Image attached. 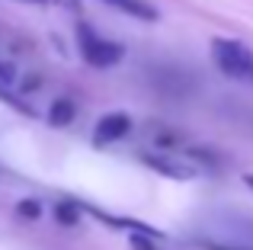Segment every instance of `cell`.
I'll return each mask as SVG.
<instances>
[{
    "instance_id": "7a4b0ae2",
    "label": "cell",
    "mask_w": 253,
    "mask_h": 250,
    "mask_svg": "<svg viewBox=\"0 0 253 250\" xmlns=\"http://www.w3.org/2000/svg\"><path fill=\"white\" fill-rule=\"evenodd\" d=\"M77 45H81L84 58L93 64V68H109V64H116L119 58L125 55V51H122V45L99 39L96 32L90 29V26H81V29H77Z\"/></svg>"
},
{
    "instance_id": "4fadbf2b",
    "label": "cell",
    "mask_w": 253,
    "mask_h": 250,
    "mask_svg": "<svg viewBox=\"0 0 253 250\" xmlns=\"http://www.w3.org/2000/svg\"><path fill=\"white\" fill-rule=\"evenodd\" d=\"M211 250H234V247H211Z\"/></svg>"
},
{
    "instance_id": "7c38bea8",
    "label": "cell",
    "mask_w": 253,
    "mask_h": 250,
    "mask_svg": "<svg viewBox=\"0 0 253 250\" xmlns=\"http://www.w3.org/2000/svg\"><path fill=\"white\" fill-rule=\"evenodd\" d=\"M26 3H48V0H26Z\"/></svg>"
},
{
    "instance_id": "8fae6325",
    "label": "cell",
    "mask_w": 253,
    "mask_h": 250,
    "mask_svg": "<svg viewBox=\"0 0 253 250\" xmlns=\"http://www.w3.org/2000/svg\"><path fill=\"white\" fill-rule=\"evenodd\" d=\"M244 183H247V186L253 189V173H247V176H244Z\"/></svg>"
},
{
    "instance_id": "5b68a950",
    "label": "cell",
    "mask_w": 253,
    "mask_h": 250,
    "mask_svg": "<svg viewBox=\"0 0 253 250\" xmlns=\"http://www.w3.org/2000/svg\"><path fill=\"white\" fill-rule=\"evenodd\" d=\"M144 164L161 170V173H167V176H173V180H189V176L196 173L192 167H186V164H179V161H170V157H161V154H144Z\"/></svg>"
},
{
    "instance_id": "277c9868",
    "label": "cell",
    "mask_w": 253,
    "mask_h": 250,
    "mask_svg": "<svg viewBox=\"0 0 253 250\" xmlns=\"http://www.w3.org/2000/svg\"><path fill=\"white\" fill-rule=\"evenodd\" d=\"M23 87H26V77L19 74V68L13 61H3V58H0V96H3V100H13V93L23 90Z\"/></svg>"
},
{
    "instance_id": "52a82bcc",
    "label": "cell",
    "mask_w": 253,
    "mask_h": 250,
    "mask_svg": "<svg viewBox=\"0 0 253 250\" xmlns=\"http://www.w3.org/2000/svg\"><path fill=\"white\" fill-rule=\"evenodd\" d=\"M74 116H77V106H74V100L61 96V100H55V103H51L48 122H51V125H58V128H64V125H71V122H74Z\"/></svg>"
},
{
    "instance_id": "9c48e42d",
    "label": "cell",
    "mask_w": 253,
    "mask_h": 250,
    "mask_svg": "<svg viewBox=\"0 0 253 250\" xmlns=\"http://www.w3.org/2000/svg\"><path fill=\"white\" fill-rule=\"evenodd\" d=\"M19 215H26V218H39V202H19Z\"/></svg>"
},
{
    "instance_id": "30bf717a",
    "label": "cell",
    "mask_w": 253,
    "mask_h": 250,
    "mask_svg": "<svg viewBox=\"0 0 253 250\" xmlns=\"http://www.w3.org/2000/svg\"><path fill=\"white\" fill-rule=\"evenodd\" d=\"M135 247H138V250H157L154 244H148V241H144V238H135Z\"/></svg>"
},
{
    "instance_id": "6da1fadb",
    "label": "cell",
    "mask_w": 253,
    "mask_h": 250,
    "mask_svg": "<svg viewBox=\"0 0 253 250\" xmlns=\"http://www.w3.org/2000/svg\"><path fill=\"white\" fill-rule=\"evenodd\" d=\"M211 55H215L218 68H221L228 77L253 83V51L244 42H234V39H215V42H211Z\"/></svg>"
},
{
    "instance_id": "8992f818",
    "label": "cell",
    "mask_w": 253,
    "mask_h": 250,
    "mask_svg": "<svg viewBox=\"0 0 253 250\" xmlns=\"http://www.w3.org/2000/svg\"><path fill=\"white\" fill-rule=\"evenodd\" d=\"M103 3L112 6V10H119V13H128V16H135V19H144V23L157 19V10L151 3H144V0H103Z\"/></svg>"
},
{
    "instance_id": "ba28073f",
    "label": "cell",
    "mask_w": 253,
    "mask_h": 250,
    "mask_svg": "<svg viewBox=\"0 0 253 250\" xmlns=\"http://www.w3.org/2000/svg\"><path fill=\"white\" fill-rule=\"evenodd\" d=\"M58 218H61V225H77V208L68 206V202H61V206H58Z\"/></svg>"
},
{
    "instance_id": "3957f363",
    "label": "cell",
    "mask_w": 253,
    "mask_h": 250,
    "mask_svg": "<svg viewBox=\"0 0 253 250\" xmlns=\"http://www.w3.org/2000/svg\"><path fill=\"white\" fill-rule=\"evenodd\" d=\"M131 131V119L125 113H109L96 122V131H93V141L96 144H112L119 138H125Z\"/></svg>"
}]
</instances>
